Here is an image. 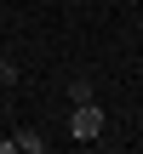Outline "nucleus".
Returning <instances> with one entry per match:
<instances>
[{
	"instance_id": "obj_1",
	"label": "nucleus",
	"mask_w": 143,
	"mask_h": 154,
	"mask_svg": "<svg viewBox=\"0 0 143 154\" xmlns=\"http://www.w3.org/2000/svg\"><path fill=\"white\" fill-rule=\"evenodd\" d=\"M69 137H75V143H97V137H103V109H97V97H92V103H75Z\"/></svg>"
},
{
	"instance_id": "obj_2",
	"label": "nucleus",
	"mask_w": 143,
	"mask_h": 154,
	"mask_svg": "<svg viewBox=\"0 0 143 154\" xmlns=\"http://www.w3.org/2000/svg\"><path fill=\"white\" fill-rule=\"evenodd\" d=\"M69 97H75V103H92L97 91H92V80H75V86H69Z\"/></svg>"
},
{
	"instance_id": "obj_3",
	"label": "nucleus",
	"mask_w": 143,
	"mask_h": 154,
	"mask_svg": "<svg viewBox=\"0 0 143 154\" xmlns=\"http://www.w3.org/2000/svg\"><path fill=\"white\" fill-rule=\"evenodd\" d=\"M17 149H29V154H40V149H46V137H34V131H17Z\"/></svg>"
},
{
	"instance_id": "obj_4",
	"label": "nucleus",
	"mask_w": 143,
	"mask_h": 154,
	"mask_svg": "<svg viewBox=\"0 0 143 154\" xmlns=\"http://www.w3.org/2000/svg\"><path fill=\"white\" fill-rule=\"evenodd\" d=\"M11 74H17V69H11V63H6V51H0V80H11Z\"/></svg>"
}]
</instances>
